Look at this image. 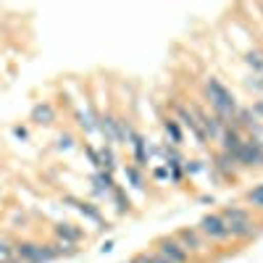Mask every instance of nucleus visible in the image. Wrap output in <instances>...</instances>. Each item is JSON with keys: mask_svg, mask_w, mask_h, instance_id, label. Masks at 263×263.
Wrapping results in <instances>:
<instances>
[{"mask_svg": "<svg viewBox=\"0 0 263 263\" xmlns=\"http://www.w3.org/2000/svg\"><path fill=\"white\" fill-rule=\"evenodd\" d=\"M203 92H205V98H208V103H211V108H213V114L221 119L224 124H232V119H234V114H237V108H239L237 100H234V95H232L218 79H213V77L205 82Z\"/></svg>", "mask_w": 263, "mask_h": 263, "instance_id": "nucleus-1", "label": "nucleus"}, {"mask_svg": "<svg viewBox=\"0 0 263 263\" xmlns=\"http://www.w3.org/2000/svg\"><path fill=\"white\" fill-rule=\"evenodd\" d=\"M221 218L227 221V229H229V237L232 239H248L253 237L255 232V224L250 221V213L239 205H229L221 211Z\"/></svg>", "mask_w": 263, "mask_h": 263, "instance_id": "nucleus-2", "label": "nucleus"}, {"mask_svg": "<svg viewBox=\"0 0 263 263\" xmlns=\"http://www.w3.org/2000/svg\"><path fill=\"white\" fill-rule=\"evenodd\" d=\"M16 250V260L18 263H50L58 255L55 245H40V242H21L13 248Z\"/></svg>", "mask_w": 263, "mask_h": 263, "instance_id": "nucleus-3", "label": "nucleus"}, {"mask_svg": "<svg viewBox=\"0 0 263 263\" xmlns=\"http://www.w3.org/2000/svg\"><path fill=\"white\" fill-rule=\"evenodd\" d=\"M197 232H200L205 239H213V242L232 239V237H229V229H227V221L221 218V213H208V216H203L200 224H197Z\"/></svg>", "mask_w": 263, "mask_h": 263, "instance_id": "nucleus-4", "label": "nucleus"}, {"mask_svg": "<svg viewBox=\"0 0 263 263\" xmlns=\"http://www.w3.org/2000/svg\"><path fill=\"white\" fill-rule=\"evenodd\" d=\"M192 114H195V119H197V124H200V129H203V135L208 137V140H221V135H224V121L218 119L216 114H211V111H205V108H200V105H195L192 108Z\"/></svg>", "mask_w": 263, "mask_h": 263, "instance_id": "nucleus-5", "label": "nucleus"}, {"mask_svg": "<svg viewBox=\"0 0 263 263\" xmlns=\"http://www.w3.org/2000/svg\"><path fill=\"white\" fill-rule=\"evenodd\" d=\"M156 253H161L166 260H171V263H187L190 260V253L177 242L174 237H163V239H158V250Z\"/></svg>", "mask_w": 263, "mask_h": 263, "instance_id": "nucleus-6", "label": "nucleus"}, {"mask_svg": "<svg viewBox=\"0 0 263 263\" xmlns=\"http://www.w3.org/2000/svg\"><path fill=\"white\" fill-rule=\"evenodd\" d=\"M174 239L187 250V253H203L205 250V242H203V234L197 229H179L174 234Z\"/></svg>", "mask_w": 263, "mask_h": 263, "instance_id": "nucleus-7", "label": "nucleus"}, {"mask_svg": "<svg viewBox=\"0 0 263 263\" xmlns=\"http://www.w3.org/2000/svg\"><path fill=\"white\" fill-rule=\"evenodd\" d=\"M98 129H100V135L105 137L108 145L121 142V121H119V119H114V116H100V119H98Z\"/></svg>", "mask_w": 263, "mask_h": 263, "instance_id": "nucleus-8", "label": "nucleus"}, {"mask_svg": "<svg viewBox=\"0 0 263 263\" xmlns=\"http://www.w3.org/2000/svg\"><path fill=\"white\" fill-rule=\"evenodd\" d=\"M242 142H245L242 132L227 124V126H224V135H221V150H224V153H229V156H234V153L239 150V145H242Z\"/></svg>", "mask_w": 263, "mask_h": 263, "instance_id": "nucleus-9", "label": "nucleus"}, {"mask_svg": "<svg viewBox=\"0 0 263 263\" xmlns=\"http://www.w3.org/2000/svg\"><path fill=\"white\" fill-rule=\"evenodd\" d=\"M55 237H58V242L77 248V242L82 239V229H77L74 224H55Z\"/></svg>", "mask_w": 263, "mask_h": 263, "instance_id": "nucleus-10", "label": "nucleus"}, {"mask_svg": "<svg viewBox=\"0 0 263 263\" xmlns=\"http://www.w3.org/2000/svg\"><path fill=\"white\" fill-rule=\"evenodd\" d=\"M66 203H71L82 216H87L90 221H95V224H103V216H100V211L95 208V205H90V203H84V200H74V197H66Z\"/></svg>", "mask_w": 263, "mask_h": 263, "instance_id": "nucleus-11", "label": "nucleus"}, {"mask_svg": "<svg viewBox=\"0 0 263 263\" xmlns=\"http://www.w3.org/2000/svg\"><path fill=\"white\" fill-rule=\"evenodd\" d=\"M55 119V111H53V105L50 103H40L32 108V121L34 124H50Z\"/></svg>", "mask_w": 263, "mask_h": 263, "instance_id": "nucleus-12", "label": "nucleus"}, {"mask_svg": "<svg viewBox=\"0 0 263 263\" xmlns=\"http://www.w3.org/2000/svg\"><path fill=\"white\" fill-rule=\"evenodd\" d=\"M92 182H95V187L103 192V195H111L119 184L114 182V177H111V171H98L95 177H92Z\"/></svg>", "mask_w": 263, "mask_h": 263, "instance_id": "nucleus-13", "label": "nucleus"}, {"mask_svg": "<svg viewBox=\"0 0 263 263\" xmlns=\"http://www.w3.org/2000/svg\"><path fill=\"white\" fill-rule=\"evenodd\" d=\"M129 142H132V147H135V161H137V168H145V166H147V142H145L140 135H135Z\"/></svg>", "mask_w": 263, "mask_h": 263, "instance_id": "nucleus-14", "label": "nucleus"}, {"mask_svg": "<svg viewBox=\"0 0 263 263\" xmlns=\"http://www.w3.org/2000/svg\"><path fill=\"white\" fill-rule=\"evenodd\" d=\"M163 129H166V135L171 137V145H174V147H177V145H182L184 135H182V126H179V121L166 119V121H163Z\"/></svg>", "mask_w": 263, "mask_h": 263, "instance_id": "nucleus-15", "label": "nucleus"}, {"mask_svg": "<svg viewBox=\"0 0 263 263\" xmlns=\"http://www.w3.org/2000/svg\"><path fill=\"white\" fill-rule=\"evenodd\" d=\"M234 166H237V163H234V158L229 156V153H224V150L216 156V163H213V168H216V171H221V174H232V171H234Z\"/></svg>", "mask_w": 263, "mask_h": 263, "instance_id": "nucleus-16", "label": "nucleus"}, {"mask_svg": "<svg viewBox=\"0 0 263 263\" xmlns=\"http://www.w3.org/2000/svg\"><path fill=\"white\" fill-rule=\"evenodd\" d=\"M245 63L253 69V74L255 77H260L263 74V53H258V50H250L248 55H245Z\"/></svg>", "mask_w": 263, "mask_h": 263, "instance_id": "nucleus-17", "label": "nucleus"}, {"mask_svg": "<svg viewBox=\"0 0 263 263\" xmlns=\"http://www.w3.org/2000/svg\"><path fill=\"white\" fill-rule=\"evenodd\" d=\"M77 119H79V126L84 132H95L98 129V119L90 114V111H77Z\"/></svg>", "mask_w": 263, "mask_h": 263, "instance_id": "nucleus-18", "label": "nucleus"}, {"mask_svg": "<svg viewBox=\"0 0 263 263\" xmlns=\"http://www.w3.org/2000/svg\"><path fill=\"white\" fill-rule=\"evenodd\" d=\"M0 263H18L16 260V250L6 242V239H0Z\"/></svg>", "mask_w": 263, "mask_h": 263, "instance_id": "nucleus-19", "label": "nucleus"}, {"mask_svg": "<svg viewBox=\"0 0 263 263\" xmlns=\"http://www.w3.org/2000/svg\"><path fill=\"white\" fill-rule=\"evenodd\" d=\"M248 203H250L253 208L263 211V184H258L255 190H250V192H248Z\"/></svg>", "mask_w": 263, "mask_h": 263, "instance_id": "nucleus-20", "label": "nucleus"}, {"mask_svg": "<svg viewBox=\"0 0 263 263\" xmlns=\"http://www.w3.org/2000/svg\"><path fill=\"white\" fill-rule=\"evenodd\" d=\"M124 174H126V179L132 182V187H137V190L142 187V174H140V168H137V166H126V168H124Z\"/></svg>", "mask_w": 263, "mask_h": 263, "instance_id": "nucleus-21", "label": "nucleus"}, {"mask_svg": "<svg viewBox=\"0 0 263 263\" xmlns=\"http://www.w3.org/2000/svg\"><path fill=\"white\" fill-rule=\"evenodd\" d=\"M111 197H114V200H116V205H119V211H126V208H129V200H126V197H124V192H121V187H116V190L111 192Z\"/></svg>", "mask_w": 263, "mask_h": 263, "instance_id": "nucleus-22", "label": "nucleus"}, {"mask_svg": "<svg viewBox=\"0 0 263 263\" xmlns=\"http://www.w3.org/2000/svg\"><path fill=\"white\" fill-rule=\"evenodd\" d=\"M71 145H74L71 135H58V147H61V150H69Z\"/></svg>", "mask_w": 263, "mask_h": 263, "instance_id": "nucleus-23", "label": "nucleus"}, {"mask_svg": "<svg viewBox=\"0 0 263 263\" xmlns=\"http://www.w3.org/2000/svg\"><path fill=\"white\" fill-rule=\"evenodd\" d=\"M168 174H171V179H174V182H182V168H179V163L168 166Z\"/></svg>", "mask_w": 263, "mask_h": 263, "instance_id": "nucleus-24", "label": "nucleus"}, {"mask_svg": "<svg viewBox=\"0 0 263 263\" xmlns=\"http://www.w3.org/2000/svg\"><path fill=\"white\" fill-rule=\"evenodd\" d=\"M147 258H150V263H171V260H166L161 253H147Z\"/></svg>", "mask_w": 263, "mask_h": 263, "instance_id": "nucleus-25", "label": "nucleus"}, {"mask_svg": "<svg viewBox=\"0 0 263 263\" xmlns=\"http://www.w3.org/2000/svg\"><path fill=\"white\" fill-rule=\"evenodd\" d=\"M153 177H156V179H166L168 177V168H156V171H153Z\"/></svg>", "mask_w": 263, "mask_h": 263, "instance_id": "nucleus-26", "label": "nucleus"}, {"mask_svg": "<svg viewBox=\"0 0 263 263\" xmlns=\"http://www.w3.org/2000/svg\"><path fill=\"white\" fill-rule=\"evenodd\" d=\"M13 135L21 137V140H27V129H24V126H16V129H13Z\"/></svg>", "mask_w": 263, "mask_h": 263, "instance_id": "nucleus-27", "label": "nucleus"}, {"mask_svg": "<svg viewBox=\"0 0 263 263\" xmlns=\"http://www.w3.org/2000/svg\"><path fill=\"white\" fill-rule=\"evenodd\" d=\"M114 250V242H103V248H100V253H111Z\"/></svg>", "mask_w": 263, "mask_h": 263, "instance_id": "nucleus-28", "label": "nucleus"}, {"mask_svg": "<svg viewBox=\"0 0 263 263\" xmlns=\"http://www.w3.org/2000/svg\"><path fill=\"white\" fill-rule=\"evenodd\" d=\"M260 11H263V3H260Z\"/></svg>", "mask_w": 263, "mask_h": 263, "instance_id": "nucleus-29", "label": "nucleus"}]
</instances>
